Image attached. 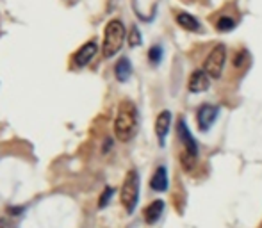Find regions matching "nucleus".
I'll use <instances>...</instances> for the list:
<instances>
[{"instance_id":"nucleus-1","label":"nucleus","mask_w":262,"mask_h":228,"mask_svg":"<svg viewBox=\"0 0 262 228\" xmlns=\"http://www.w3.org/2000/svg\"><path fill=\"white\" fill-rule=\"evenodd\" d=\"M139 128V112L132 100H121L114 118V135L120 143L134 139Z\"/></svg>"},{"instance_id":"nucleus-2","label":"nucleus","mask_w":262,"mask_h":228,"mask_svg":"<svg viewBox=\"0 0 262 228\" xmlns=\"http://www.w3.org/2000/svg\"><path fill=\"white\" fill-rule=\"evenodd\" d=\"M125 38H127V31H125L123 21L118 20V18L111 20L105 25V31H104V43H102V54H104V57L111 59L116 56L121 50V47H123Z\"/></svg>"},{"instance_id":"nucleus-3","label":"nucleus","mask_w":262,"mask_h":228,"mask_svg":"<svg viewBox=\"0 0 262 228\" xmlns=\"http://www.w3.org/2000/svg\"><path fill=\"white\" fill-rule=\"evenodd\" d=\"M139 173L136 170H130L125 175V180L121 184V191H120V200L121 205H123L125 212L127 214H132L138 207V201H139Z\"/></svg>"},{"instance_id":"nucleus-4","label":"nucleus","mask_w":262,"mask_h":228,"mask_svg":"<svg viewBox=\"0 0 262 228\" xmlns=\"http://www.w3.org/2000/svg\"><path fill=\"white\" fill-rule=\"evenodd\" d=\"M225 61H227V47L220 43V45H216L209 52L204 64V72L207 73L210 79H220L221 73H223Z\"/></svg>"},{"instance_id":"nucleus-5","label":"nucleus","mask_w":262,"mask_h":228,"mask_svg":"<svg viewBox=\"0 0 262 228\" xmlns=\"http://www.w3.org/2000/svg\"><path fill=\"white\" fill-rule=\"evenodd\" d=\"M97 54H98V41L97 39H90V41H86L82 47H79L77 52L73 54V57H72L73 64H75L77 68H86V66L93 61Z\"/></svg>"},{"instance_id":"nucleus-6","label":"nucleus","mask_w":262,"mask_h":228,"mask_svg":"<svg viewBox=\"0 0 262 228\" xmlns=\"http://www.w3.org/2000/svg\"><path fill=\"white\" fill-rule=\"evenodd\" d=\"M217 114H220V109L212 104H204L200 105L196 112V121H198V128L202 132H207L210 127L214 125V121L217 120Z\"/></svg>"},{"instance_id":"nucleus-7","label":"nucleus","mask_w":262,"mask_h":228,"mask_svg":"<svg viewBox=\"0 0 262 228\" xmlns=\"http://www.w3.org/2000/svg\"><path fill=\"white\" fill-rule=\"evenodd\" d=\"M177 135H179V141L182 143V146H184L182 150H186V152H189L198 157V145H196V141H194L193 135H191L189 128H187V125L184 120L177 121Z\"/></svg>"},{"instance_id":"nucleus-8","label":"nucleus","mask_w":262,"mask_h":228,"mask_svg":"<svg viewBox=\"0 0 262 228\" xmlns=\"http://www.w3.org/2000/svg\"><path fill=\"white\" fill-rule=\"evenodd\" d=\"M210 86V77L204 70H194L189 77V82H187V89L191 93H202V91H207Z\"/></svg>"},{"instance_id":"nucleus-9","label":"nucleus","mask_w":262,"mask_h":228,"mask_svg":"<svg viewBox=\"0 0 262 228\" xmlns=\"http://www.w3.org/2000/svg\"><path fill=\"white\" fill-rule=\"evenodd\" d=\"M169 125H171V112L161 111L156 118V135L161 146L166 145V138L169 134Z\"/></svg>"},{"instance_id":"nucleus-10","label":"nucleus","mask_w":262,"mask_h":228,"mask_svg":"<svg viewBox=\"0 0 262 228\" xmlns=\"http://www.w3.org/2000/svg\"><path fill=\"white\" fill-rule=\"evenodd\" d=\"M162 212H164V201L162 200H154L152 203H148L143 211V218H145L146 225H156L161 219Z\"/></svg>"},{"instance_id":"nucleus-11","label":"nucleus","mask_w":262,"mask_h":228,"mask_svg":"<svg viewBox=\"0 0 262 228\" xmlns=\"http://www.w3.org/2000/svg\"><path fill=\"white\" fill-rule=\"evenodd\" d=\"M169 180H168V171H166L164 166H159L156 171H154L152 178H150V187L157 193H164L168 191Z\"/></svg>"},{"instance_id":"nucleus-12","label":"nucleus","mask_w":262,"mask_h":228,"mask_svg":"<svg viewBox=\"0 0 262 228\" xmlns=\"http://www.w3.org/2000/svg\"><path fill=\"white\" fill-rule=\"evenodd\" d=\"M132 75V64L128 61V57H120L118 62L114 64V77L118 82H127Z\"/></svg>"},{"instance_id":"nucleus-13","label":"nucleus","mask_w":262,"mask_h":228,"mask_svg":"<svg viewBox=\"0 0 262 228\" xmlns=\"http://www.w3.org/2000/svg\"><path fill=\"white\" fill-rule=\"evenodd\" d=\"M177 24H179L182 29H186V31H191V32L200 31V21H198L193 14L179 13V14H177Z\"/></svg>"},{"instance_id":"nucleus-14","label":"nucleus","mask_w":262,"mask_h":228,"mask_svg":"<svg viewBox=\"0 0 262 228\" xmlns=\"http://www.w3.org/2000/svg\"><path fill=\"white\" fill-rule=\"evenodd\" d=\"M180 164H182V168L186 171H193L194 166H196V155L182 150V152H180Z\"/></svg>"},{"instance_id":"nucleus-15","label":"nucleus","mask_w":262,"mask_h":228,"mask_svg":"<svg viewBox=\"0 0 262 228\" xmlns=\"http://www.w3.org/2000/svg\"><path fill=\"white\" fill-rule=\"evenodd\" d=\"M161 59H162V49H161V45L150 47V50H148V61H150V64L157 66L159 62H161Z\"/></svg>"},{"instance_id":"nucleus-16","label":"nucleus","mask_w":262,"mask_h":228,"mask_svg":"<svg viewBox=\"0 0 262 228\" xmlns=\"http://www.w3.org/2000/svg\"><path fill=\"white\" fill-rule=\"evenodd\" d=\"M234 27H235V21L232 20V18H228V16H221L220 20L216 21V29H217V31H221V32H228V31H232Z\"/></svg>"},{"instance_id":"nucleus-17","label":"nucleus","mask_w":262,"mask_h":228,"mask_svg":"<svg viewBox=\"0 0 262 228\" xmlns=\"http://www.w3.org/2000/svg\"><path fill=\"white\" fill-rule=\"evenodd\" d=\"M113 194H114V187L107 186L105 189H104V193L100 194V198H98V209H105L107 205H109V201H111V198H113Z\"/></svg>"},{"instance_id":"nucleus-18","label":"nucleus","mask_w":262,"mask_h":228,"mask_svg":"<svg viewBox=\"0 0 262 228\" xmlns=\"http://www.w3.org/2000/svg\"><path fill=\"white\" fill-rule=\"evenodd\" d=\"M128 45L134 49V47H139L141 45V32L136 25H132L130 31H128Z\"/></svg>"},{"instance_id":"nucleus-19","label":"nucleus","mask_w":262,"mask_h":228,"mask_svg":"<svg viewBox=\"0 0 262 228\" xmlns=\"http://www.w3.org/2000/svg\"><path fill=\"white\" fill-rule=\"evenodd\" d=\"M245 56H248V54H246V50H241V52L235 56V66H241V62L245 61Z\"/></svg>"},{"instance_id":"nucleus-20","label":"nucleus","mask_w":262,"mask_h":228,"mask_svg":"<svg viewBox=\"0 0 262 228\" xmlns=\"http://www.w3.org/2000/svg\"><path fill=\"white\" fill-rule=\"evenodd\" d=\"M7 212L11 216H18L20 212H24V207H7Z\"/></svg>"},{"instance_id":"nucleus-21","label":"nucleus","mask_w":262,"mask_h":228,"mask_svg":"<svg viewBox=\"0 0 262 228\" xmlns=\"http://www.w3.org/2000/svg\"><path fill=\"white\" fill-rule=\"evenodd\" d=\"M0 228H16V225H13V223H9L6 218H0Z\"/></svg>"}]
</instances>
